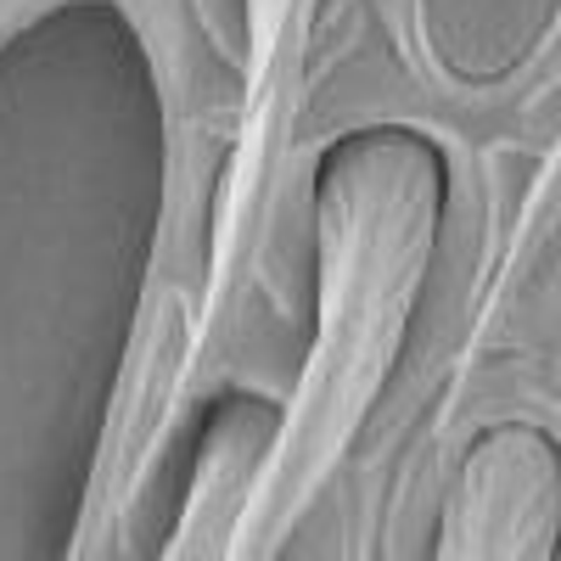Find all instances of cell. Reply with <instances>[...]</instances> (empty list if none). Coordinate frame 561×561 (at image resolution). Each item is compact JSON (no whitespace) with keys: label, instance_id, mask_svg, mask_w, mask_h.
<instances>
[{"label":"cell","instance_id":"1","mask_svg":"<svg viewBox=\"0 0 561 561\" xmlns=\"http://www.w3.org/2000/svg\"><path fill=\"white\" fill-rule=\"evenodd\" d=\"M561 550V449L534 427H494L444 505L433 561H556Z\"/></svg>","mask_w":561,"mask_h":561}]
</instances>
